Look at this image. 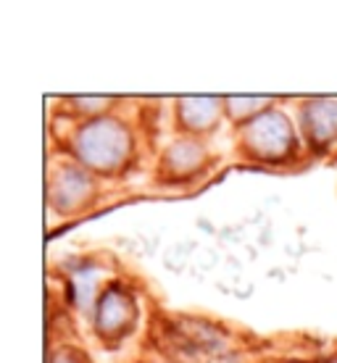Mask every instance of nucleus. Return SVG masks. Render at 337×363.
Returning a JSON list of instances; mask_svg holds the SVG:
<instances>
[]
</instances>
